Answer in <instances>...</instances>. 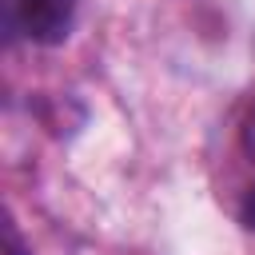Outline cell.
I'll use <instances>...</instances> for the list:
<instances>
[{"instance_id":"cell-1","label":"cell","mask_w":255,"mask_h":255,"mask_svg":"<svg viewBox=\"0 0 255 255\" xmlns=\"http://www.w3.org/2000/svg\"><path fill=\"white\" fill-rule=\"evenodd\" d=\"M8 16L12 28L32 44H56L72 28L76 0H8Z\"/></svg>"},{"instance_id":"cell-2","label":"cell","mask_w":255,"mask_h":255,"mask_svg":"<svg viewBox=\"0 0 255 255\" xmlns=\"http://www.w3.org/2000/svg\"><path fill=\"white\" fill-rule=\"evenodd\" d=\"M239 143H243V151L255 159V100L247 104V112H243V124H239Z\"/></svg>"},{"instance_id":"cell-3","label":"cell","mask_w":255,"mask_h":255,"mask_svg":"<svg viewBox=\"0 0 255 255\" xmlns=\"http://www.w3.org/2000/svg\"><path fill=\"white\" fill-rule=\"evenodd\" d=\"M4 255H28V251H24V239H20V231H16L12 219L4 223Z\"/></svg>"},{"instance_id":"cell-4","label":"cell","mask_w":255,"mask_h":255,"mask_svg":"<svg viewBox=\"0 0 255 255\" xmlns=\"http://www.w3.org/2000/svg\"><path fill=\"white\" fill-rule=\"evenodd\" d=\"M239 215H243V223H247V227H255V187L247 191V199H243V207H239Z\"/></svg>"}]
</instances>
